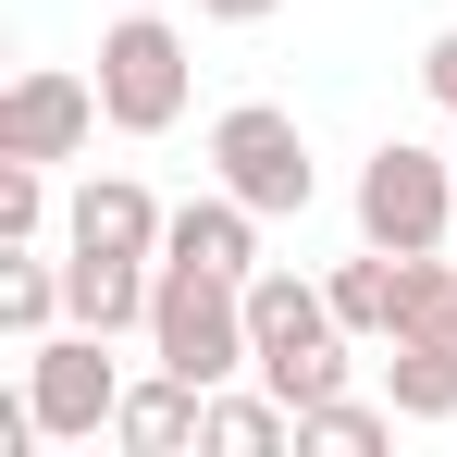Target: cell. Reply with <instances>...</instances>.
<instances>
[{"mask_svg":"<svg viewBox=\"0 0 457 457\" xmlns=\"http://www.w3.org/2000/svg\"><path fill=\"white\" fill-rule=\"evenodd\" d=\"M346 346H359V334L334 321V285H309V272H272V260L247 272V371L272 383L285 408H321V395H346V371H359Z\"/></svg>","mask_w":457,"mask_h":457,"instance_id":"6da1fadb","label":"cell"},{"mask_svg":"<svg viewBox=\"0 0 457 457\" xmlns=\"http://www.w3.org/2000/svg\"><path fill=\"white\" fill-rule=\"evenodd\" d=\"M186 99H198L186 25L124 0V25L99 37V112H112V137H173V124H186Z\"/></svg>","mask_w":457,"mask_h":457,"instance_id":"7a4b0ae2","label":"cell"},{"mask_svg":"<svg viewBox=\"0 0 457 457\" xmlns=\"http://www.w3.org/2000/svg\"><path fill=\"white\" fill-rule=\"evenodd\" d=\"M149 359L186 371V383H235L247 371V285H235V272H198V260H161Z\"/></svg>","mask_w":457,"mask_h":457,"instance_id":"3957f363","label":"cell"},{"mask_svg":"<svg viewBox=\"0 0 457 457\" xmlns=\"http://www.w3.org/2000/svg\"><path fill=\"white\" fill-rule=\"evenodd\" d=\"M211 186H235L260 223H297L309 198H321V161H309L297 112L285 99H235L223 124H211Z\"/></svg>","mask_w":457,"mask_h":457,"instance_id":"277c9868","label":"cell"},{"mask_svg":"<svg viewBox=\"0 0 457 457\" xmlns=\"http://www.w3.org/2000/svg\"><path fill=\"white\" fill-rule=\"evenodd\" d=\"M445 223H457V149L383 137L359 161V247H445Z\"/></svg>","mask_w":457,"mask_h":457,"instance_id":"5b68a950","label":"cell"},{"mask_svg":"<svg viewBox=\"0 0 457 457\" xmlns=\"http://www.w3.org/2000/svg\"><path fill=\"white\" fill-rule=\"evenodd\" d=\"M25 408H37V433H50V445H99V433H112V408H124L112 334H87V321L37 334V346H25Z\"/></svg>","mask_w":457,"mask_h":457,"instance_id":"8992f818","label":"cell"},{"mask_svg":"<svg viewBox=\"0 0 457 457\" xmlns=\"http://www.w3.org/2000/svg\"><path fill=\"white\" fill-rule=\"evenodd\" d=\"M112 112H99V75H62V62H25L0 87V161H75Z\"/></svg>","mask_w":457,"mask_h":457,"instance_id":"52a82bcc","label":"cell"},{"mask_svg":"<svg viewBox=\"0 0 457 457\" xmlns=\"http://www.w3.org/2000/svg\"><path fill=\"white\" fill-rule=\"evenodd\" d=\"M161 235H173V211H161L137 173H87L75 198H62V247H112V260H161Z\"/></svg>","mask_w":457,"mask_h":457,"instance_id":"ba28073f","label":"cell"},{"mask_svg":"<svg viewBox=\"0 0 457 457\" xmlns=\"http://www.w3.org/2000/svg\"><path fill=\"white\" fill-rule=\"evenodd\" d=\"M112 445H124V457H186V445H211V383H186V371L124 383V408H112Z\"/></svg>","mask_w":457,"mask_h":457,"instance_id":"9c48e42d","label":"cell"},{"mask_svg":"<svg viewBox=\"0 0 457 457\" xmlns=\"http://www.w3.org/2000/svg\"><path fill=\"white\" fill-rule=\"evenodd\" d=\"M161 297V260H112V247H62V309L87 334H149Z\"/></svg>","mask_w":457,"mask_h":457,"instance_id":"30bf717a","label":"cell"},{"mask_svg":"<svg viewBox=\"0 0 457 457\" xmlns=\"http://www.w3.org/2000/svg\"><path fill=\"white\" fill-rule=\"evenodd\" d=\"M161 260H198V272H260V211L235 198V186H211V198H186L173 211V235H161Z\"/></svg>","mask_w":457,"mask_h":457,"instance_id":"8fae6325","label":"cell"},{"mask_svg":"<svg viewBox=\"0 0 457 457\" xmlns=\"http://www.w3.org/2000/svg\"><path fill=\"white\" fill-rule=\"evenodd\" d=\"M383 395H395V420H457V346L445 334H395L383 346Z\"/></svg>","mask_w":457,"mask_h":457,"instance_id":"7c38bea8","label":"cell"},{"mask_svg":"<svg viewBox=\"0 0 457 457\" xmlns=\"http://www.w3.org/2000/svg\"><path fill=\"white\" fill-rule=\"evenodd\" d=\"M75 309H62V260L50 247H0V334L12 346H37V334H62Z\"/></svg>","mask_w":457,"mask_h":457,"instance_id":"4fadbf2b","label":"cell"},{"mask_svg":"<svg viewBox=\"0 0 457 457\" xmlns=\"http://www.w3.org/2000/svg\"><path fill=\"white\" fill-rule=\"evenodd\" d=\"M297 445V408L260 383V395H235V383H211V457H285Z\"/></svg>","mask_w":457,"mask_h":457,"instance_id":"5bb4252c","label":"cell"},{"mask_svg":"<svg viewBox=\"0 0 457 457\" xmlns=\"http://www.w3.org/2000/svg\"><path fill=\"white\" fill-rule=\"evenodd\" d=\"M321 285H334V321H346L359 346H383V334H395V247H359V260H334Z\"/></svg>","mask_w":457,"mask_h":457,"instance_id":"9a60e30c","label":"cell"},{"mask_svg":"<svg viewBox=\"0 0 457 457\" xmlns=\"http://www.w3.org/2000/svg\"><path fill=\"white\" fill-rule=\"evenodd\" d=\"M297 445H334V457H371V445H395V395H321V408H297Z\"/></svg>","mask_w":457,"mask_h":457,"instance_id":"2e32d148","label":"cell"},{"mask_svg":"<svg viewBox=\"0 0 457 457\" xmlns=\"http://www.w3.org/2000/svg\"><path fill=\"white\" fill-rule=\"evenodd\" d=\"M0 247H50V161H0Z\"/></svg>","mask_w":457,"mask_h":457,"instance_id":"e0dca14e","label":"cell"},{"mask_svg":"<svg viewBox=\"0 0 457 457\" xmlns=\"http://www.w3.org/2000/svg\"><path fill=\"white\" fill-rule=\"evenodd\" d=\"M420 99H433V112H457V25L420 50Z\"/></svg>","mask_w":457,"mask_h":457,"instance_id":"ac0fdd59","label":"cell"},{"mask_svg":"<svg viewBox=\"0 0 457 457\" xmlns=\"http://www.w3.org/2000/svg\"><path fill=\"white\" fill-rule=\"evenodd\" d=\"M198 12H211V25H272L285 0H198Z\"/></svg>","mask_w":457,"mask_h":457,"instance_id":"d6986e66","label":"cell"},{"mask_svg":"<svg viewBox=\"0 0 457 457\" xmlns=\"http://www.w3.org/2000/svg\"><path fill=\"white\" fill-rule=\"evenodd\" d=\"M433 334H445V346H457V297H445V321H433Z\"/></svg>","mask_w":457,"mask_h":457,"instance_id":"ffe728a7","label":"cell"},{"mask_svg":"<svg viewBox=\"0 0 457 457\" xmlns=\"http://www.w3.org/2000/svg\"><path fill=\"white\" fill-rule=\"evenodd\" d=\"M137 12H173V0H137Z\"/></svg>","mask_w":457,"mask_h":457,"instance_id":"44dd1931","label":"cell"}]
</instances>
